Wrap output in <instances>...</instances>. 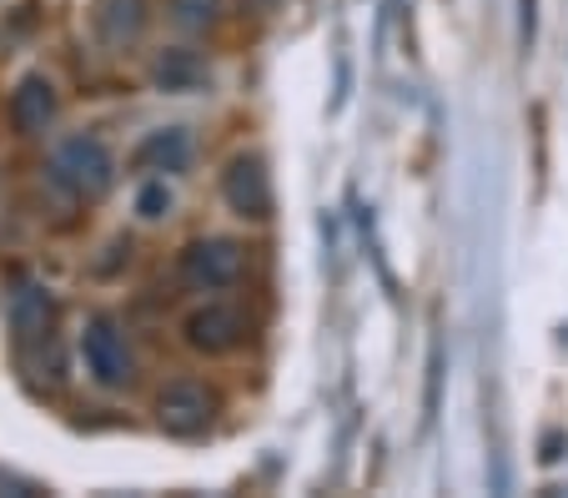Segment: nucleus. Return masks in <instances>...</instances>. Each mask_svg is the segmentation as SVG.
Masks as SVG:
<instances>
[{"instance_id":"obj_6","label":"nucleus","mask_w":568,"mask_h":498,"mask_svg":"<svg viewBox=\"0 0 568 498\" xmlns=\"http://www.w3.org/2000/svg\"><path fill=\"white\" fill-rule=\"evenodd\" d=\"M156 418L166 434H182V438L202 434L212 423V393L196 388V383H166L156 398Z\"/></svg>"},{"instance_id":"obj_4","label":"nucleus","mask_w":568,"mask_h":498,"mask_svg":"<svg viewBox=\"0 0 568 498\" xmlns=\"http://www.w3.org/2000/svg\"><path fill=\"white\" fill-rule=\"evenodd\" d=\"M182 277L202 293H216V287H232L242 277V247L226 237H202L182 252Z\"/></svg>"},{"instance_id":"obj_7","label":"nucleus","mask_w":568,"mask_h":498,"mask_svg":"<svg viewBox=\"0 0 568 498\" xmlns=\"http://www.w3.org/2000/svg\"><path fill=\"white\" fill-rule=\"evenodd\" d=\"M51 116H55V91H51V81L31 71V77L11 91V121L21 136H41V131L51 126Z\"/></svg>"},{"instance_id":"obj_9","label":"nucleus","mask_w":568,"mask_h":498,"mask_svg":"<svg viewBox=\"0 0 568 498\" xmlns=\"http://www.w3.org/2000/svg\"><path fill=\"white\" fill-rule=\"evenodd\" d=\"M136 162L151 166V172H186V166H192V136H186L182 126L151 131L136 146Z\"/></svg>"},{"instance_id":"obj_3","label":"nucleus","mask_w":568,"mask_h":498,"mask_svg":"<svg viewBox=\"0 0 568 498\" xmlns=\"http://www.w3.org/2000/svg\"><path fill=\"white\" fill-rule=\"evenodd\" d=\"M222 196L226 206H232L236 217H272V176H267V162H262L257 152H242L226 162L222 172Z\"/></svg>"},{"instance_id":"obj_11","label":"nucleus","mask_w":568,"mask_h":498,"mask_svg":"<svg viewBox=\"0 0 568 498\" xmlns=\"http://www.w3.org/2000/svg\"><path fill=\"white\" fill-rule=\"evenodd\" d=\"M11 317H16V333L21 337H36L45 323H51V297L36 293V287H21L11 303Z\"/></svg>"},{"instance_id":"obj_10","label":"nucleus","mask_w":568,"mask_h":498,"mask_svg":"<svg viewBox=\"0 0 568 498\" xmlns=\"http://www.w3.org/2000/svg\"><path fill=\"white\" fill-rule=\"evenodd\" d=\"M151 81L161 91H196L206 81V61L196 51H161L151 65Z\"/></svg>"},{"instance_id":"obj_12","label":"nucleus","mask_w":568,"mask_h":498,"mask_svg":"<svg viewBox=\"0 0 568 498\" xmlns=\"http://www.w3.org/2000/svg\"><path fill=\"white\" fill-rule=\"evenodd\" d=\"M136 212L146 222H156V217H166L172 212V192H166V182H151V186H141V196H136Z\"/></svg>"},{"instance_id":"obj_13","label":"nucleus","mask_w":568,"mask_h":498,"mask_svg":"<svg viewBox=\"0 0 568 498\" xmlns=\"http://www.w3.org/2000/svg\"><path fill=\"white\" fill-rule=\"evenodd\" d=\"M216 0H176V21L182 26H212Z\"/></svg>"},{"instance_id":"obj_5","label":"nucleus","mask_w":568,"mask_h":498,"mask_svg":"<svg viewBox=\"0 0 568 498\" xmlns=\"http://www.w3.org/2000/svg\"><path fill=\"white\" fill-rule=\"evenodd\" d=\"M182 333H186V343H192L196 353L216 358V353H232V347H242V337H247V317L236 313V307L206 303V307H196V313L186 317Z\"/></svg>"},{"instance_id":"obj_1","label":"nucleus","mask_w":568,"mask_h":498,"mask_svg":"<svg viewBox=\"0 0 568 498\" xmlns=\"http://www.w3.org/2000/svg\"><path fill=\"white\" fill-rule=\"evenodd\" d=\"M45 172H51V182L71 196H101L111 186V176H116V162H111L101 136H71L51 152V166H45Z\"/></svg>"},{"instance_id":"obj_8","label":"nucleus","mask_w":568,"mask_h":498,"mask_svg":"<svg viewBox=\"0 0 568 498\" xmlns=\"http://www.w3.org/2000/svg\"><path fill=\"white\" fill-rule=\"evenodd\" d=\"M91 21H97L106 45H126V41H136L141 26H146V0H97V6H91Z\"/></svg>"},{"instance_id":"obj_14","label":"nucleus","mask_w":568,"mask_h":498,"mask_svg":"<svg viewBox=\"0 0 568 498\" xmlns=\"http://www.w3.org/2000/svg\"><path fill=\"white\" fill-rule=\"evenodd\" d=\"M524 41H534V0H524Z\"/></svg>"},{"instance_id":"obj_2","label":"nucleus","mask_w":568,"mask_h":498,"mask_svg":"<svg viewBox=\"0 0 568 498\" xmlns=\"http://www.w3.org/2000/svg\"><path fill=\"white\" fill-rule=\"evenodd\" d=\"M81 358H87V373L97 388H126L131 378H136V358H131V343L126 333H121L116 317H91L87 333H81Z\"/></svg>"}]
</instances>
